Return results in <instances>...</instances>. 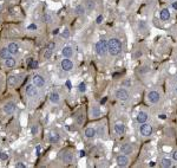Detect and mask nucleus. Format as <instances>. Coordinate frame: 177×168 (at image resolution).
Segmentation results:
<instances>
[{"instance_id":"16","label":"nucleus","mask_w":177,"mask_h":168,"mask_svg":"<svg viewBox=\"0 0 177 168\" xmlns=\"http://www.w3.org/2000/svg\"><path fill=\"white\" fill-rule=\"evenodd\" d=\"M61 54H63L64 58H72L73 54H75V50L72 46H65L61 50Z\"/></svg>"},{"instance_id":"28","label":"nucleus","mask_w":177,"mask_h":168,"mask_svg":"<svg viewBox=\"0 0 177 168\" xmlns=\"http://www.w3.org/2000/svg\"><path fill=\"white\" fill-rule=\"evenodd\" d=\"M91 116L92 117H98V116H101V109H99L98 105H92Z\"/></svg>"},{"instance_id":"38","label":"nucleus","mask_w":177,"mask_h":168,"mask_svg":"<svg viewBox=\"0 0 177 168\" xmlns=\"http://www.w3.org/2000/svg\"><path fill=\"white\" fill-rule=\"evenodd\" d=\"M103 22V16L101 14V16H98L97 17V19H96V24H102Z\"/></svg>"},{"instance_id":"31","label":"nucleus","mask_w":177,"mask_h":168,"mask_svg":"<svg viewBox=\"0 0 177 168\" xmlns=\"http://www.w3.org/2000/svg\"><path fill=\"white\" fill-rule=\"evenodd\" d=\"M138 30H140V31H145L146 30V23L144 20H140V23H138Z\"/></svg>"},{"instance_id":"29","label":"nucleus","mask_w":177,"mask_h":168,"mask_svg":"<svg viewBox=\"0 0 177 168\" xmlns=\"http://www.w3.org/2000/svg\"><path fill=\"white\" fill-rule=\"evenodd\" d=\"M84 121H85V114L84 113H81V114H78L76 116V123L78 125H81L84 123Z\"/></svg>"},{"instance_id":"27","label":"nucleus","mask_w":177,"mask_h":168,"mask_svg":"<svg viewBox=\"0 0 177 168\" xmlns=\"http://www.w3.org/2000/svg\"><path fill=\"white\" fill-rule=\"evenodd\" d=\"M17 84H19V81L16 76H11L7 78V85L8 87H16Z\"/></svg>"},{"instance_id":"3","label":"nucleus","mask_w":177,"mask_h":168,"mask_svg":"<svg viewBox=\"0 0 177 168\" xmlns=\"http://www.w3.org/2000/svg\"><path fill=\"white\" fill-rule=\"evenodd\" d=\"M59 160L66 165L73 163L75 162V153L69 152V150H61L59 154Z\"/></svg>"},{"instance_id":"32","label":"nucleus","mask_w":177,"mask_h":168,"mask_svg":"<svg viewBox=\"0 0 177 168\" xmlns=\"http://www.w3.org/2000/svg\"><path fill=\"white\" fill-rule=\"evenodd\" d=\"M44 22H46V23L52 22V14H51V13H45V14H44Z\"/></svg>"},{"instance_id":"22","label":"nucleus","mask_w":177,"mask_h":168,"mask_svg":"<svg viewBox=\"0 0 177 168\" xmlns=\"http://www.w3.org/2000/svg\"><path fill=\"white\" fill-rule=\"evenodd\" d=\"M4 64H5V66L7 68V69H13V68L16 66L17 62L12 56H10L8 58H6V59L4 60Z\"/></svg>"},{"instance_id":"41","label":"nucleus","mask_w":177,"mask_h":168,"mask_svg":"<svg viewBox=\"0 0 177 168\" xmlns=\"http://www.w3.org/2000/svg\"><path fill=\"white\" fill-rule=\"evenodd\" d=\"M37 131H38V127L37 125H33L32 127V134L33 135H36V134H37Z\"/></svg>"},{"instance_id":"18","label":"nucleus","mask_w":177,"mask_h":168,"mask_svg":"<svg viewBox=\"0 0 177 168\" xmlns=\"http://www.w3.org/2000/svg\"><path fill=\"white\" fill-rule=\"evenodd\" d=\"M75 13L77 16H85L86 14V8L84 4H77L75 6Z\"/></svg>"},{"instance_id":"25","label":"nucleus","mask_w":177,"mask_h":168,"mask_svg":"<svg viewBox=\"0 0 177 168\" xmlns=\"http://www.w3.org/2000/svg\"><path fill=\"white\" fill-rule=\"evenodd\" d=\"M48 141L51 143H58L60 141V135L58 133H51L50 136H48Z\"/></svg>"},{"instance_id":"21","label":"nucleus","mask_w":177,"mask_h":168,"mask_svg":"<svg viewBox=\"0 0 177 168\" xmlns=\"http://www.w3.org/2000/svg\"><path fill=\"white\" fill-rule=\"evenodd\" d=\"M50 102L52 104H58L60 103V95L57 91H53L50 94Z\"/></svg>"},{"instance_id":"34","label":"nucleus","mask_w":177,"mask_h":168,"mask_svg":"<svg viewBox=\"0 0 177 168\" xmlns=\"http://www.w3.org/2000/svg\"><path fill=\"white\" fill-rule=\"evenodd\" d=\"M149 71H150V68H149V66H142L140 70H138V72H140V75H144V74L149 72Z\"/></svg>"},{"instance_id":"19","label":"nucleus","mask_w":177,"mask_h":168,"mask_svg":"<svg viewBox=\"0 0 177 168\" xmlns=\"http://www.w3.org/2000/svg\"><path fill=\"white\" fill-rule=\"evenodd\" d=\"M84 135H85L86 139H93V137H96V136H97L96 128H92V127L86 128L85 131H84Z\"/></svg>"},{"instance_id":"42","label":"nucleus","mask_w":177,"mask_h":168,"mask_svg":"<svg viewBox=\"0 0 177 168\" xmlns=\"http://www.w3.org/2000/svg\"><path fill=\"white\" fill-rule=\"evenodd\" d=\"M16 167H17V168H25L26 166H25L24 163H22V162H18V163L16 165Z\"/></svg>"},{"instance_id":"13","label":"nucleus","mask_w":177,"mask_h":168,"mask_svg":"<svg viewBox=\"0 0 177 168\" xmlns=\"http://www.w3.org/2000/svg\"><path fill=\"white\" fill-rule=\"evenodd\" d=\"M14 110H16V103L13 101H8V102H6L4 104V111H5V114L11 115L14 113Z\"/></svg>"},{"instance_id":"15","label":"nucleus","mask_w":177,"mask_h":168,"mask_svg":"<svg viewBox=\"0 0 177 168\" xmlns=\"http://www.w3.org/2000/svg\"><path fill=\"white\" fill-rule=\"evenodd\" d=\"M170 17H171V13H170V11H169V8H166V7H164V8H162L161 12H160V18H161L162 22H169L170 20Z\"/></svg>"},{"instance_id":"35","label":"nucleus","mask_w":177,"mask_h":168,"mask_svg":"<svg viewBox=\"0 0 177 168\" xmlns=\"http://www.w3.org/2000/svg\"><path fill=\"white\" fill-rule=\"evenodd\" d=\"M46 49H48V50H56V43L54 42H50V43L47 44V46H46Z\"/></svg>"},{"instance_id":"11","label":"nucleus","mask_w":177,"mask_h":168,"mask_svg":"<svg viewBox=\"0 0 177 168\" xmlns=\"http://www.w3.org/2000/svg\"><path fill=\"white\" fill-rule=\"evenodd\" d=\"M113 129H115V133H116L118 136H123L124 134H125L126 128H125V125H124L123 122L118 121V122H116L115 125H113Z\"/></svg>"},{"instance_id":"24","label":"nucleus","mask_w":177,"mask_h":168,"mask_svg":"<svg viewBox=\"0 0 177 168\" xmlns=\"http://www.w3.org/2000/svg\"><path fill=\"white\" fill-rule=\"evenodd\" d=\"M161 166L163 168H170L172 167V160L169 157H163L161 160Z\"/></svg>"},{"instance_id":"2","label":"nucleus","mask_w":177,"mask_h":168,"mask_svg":"<svg viewBox=\"0 0 177 168\" xmlns=\"http://www.w3.org/2000/svg\"><path fill=\"white\" fill-rule=\"evenodd\" d=\"M95 49H96V53L99 57H105L109 53V44H107V40H105V39L98 40L96 46H95Z\"/></svg>"},{"instance_id":"8","label":"nucleus","mask_w":177,"mask_h":168,"mask_svg":"<svg viewBox=\"0 0 177 168\" xmlns=\"http://www.w3.org/2000/svg\"><path fill=\"white\" fill-rule=\"evenodd\" d=\"M60 68L65 72H69V71L73 70L75 64H73V62L70 58H64V59H61V62H60Z\"/></svg>"},{"instance_id":"23","label":"nucleus","mask_w":177,"mask_h":168,"mask_svg":"<svg viewBox=\"0 0 177 168\" xmlns=\"http://www.w3.org/2000/svg\"><path fill=\"white\" fill-rule=\"evenodd\" d=\"M97 134L99 137L104 139L105 137V134H106V129H105V125H102V123H98V127H97Z\"/></svg>"},{"instance_id":"36","label":"nucleus","mask_w":177,"mask_h":168,"mask_svg":"<svg viewBox=\"0 0 177 168\" xmlns=\"http://www.w3.org/2000/svg\"><path fill=\"white\" fill-rule=\"evenodd\" d=\"M78 89H79V91L81 92H84L86 90V85H85V83H81L79 84V87H78Z\"/></svg>"},{"instance_id":"45","label":"nucleus","mask_w":177,"mask_h":168,"mask_svg":"<svg viewBox=\"0 0 177 168\" xmlns=\"http://www.w3.org/2000/svg\"><path fill=\"white\" fill-rule=\"evenodd\" d=\"M175 92H176V95H177V85H176V88H175Z\"/></svg>"},{"instance_id":"30","label":"nucleus","mask_w":177,"mask_h":168,"mask_svg":"<svg viewBox=\"0 0 177 168\" xmlns=\"http://www.w3.org/2000/svg\"><path fill=\"white\" fill-rule=\"evenodd\" d=\"M52 54H53V51H52V50L46 49V50H45V51H44V53H43L44 59H50V58L52 57Z\"/></svg>"},{"instance_id":"12","label":"nucleus","mask_w":177,"mask_h":168,"mask_svg":"<svg viewBox=\"0 0 177 168\" xmlns=\"http://www.w3.org/2000/svg\"><path fill=\"white\" fill-rule=\"evenodd\" d=\"M119 150H120L122 154L129 156V155H131V154L134 153V147H132L131 143H123V145L120 146V148H119Z\"/></svg>"},{"instance_id":"6","label":"nucleus","mask_w":177,"mask_h":168,"mask_svg":"<svg viewBox=\"0 0 177 168\" xmlns=\"http://www.w3.org/2000/svg\"><path fill=\"white\" fill-rule=\"evenodd\" d=\"M140 133L143 137H149V136L152 135V133H154V128H152V125H149V123H146V122H145V123H143V125H140Z\"/></svg>"},{"instance_id":"1","label":"nucleus","mask_w":177,"mask_h":168,"mask_svg":"<svg viewBox=\"0 0 177 168\" xmlns=\"http://www.w3.org/2000/svg\"><path fill=\"white\" fill-rule=\"evenodd\" d=\"M109 44V53L112 57H117L120 54L122 50H123V44L120 42V39L117 37H112L107 40Z\"/></svg>"},{"instance_id":"10","label":"nucleus","mask_w":177,"mask_h":168,"mask_svg":"<svg viewBox=\"0 0 177 168\" xmlns=\"http://www.w3.org/2000/svg\"><path fill=\"white\" fill-rule=\"evenodd\" d=\"M116 162H117V166L119 167H128L130 163V159L128 155H124V154H120L116 157Z\"/></svg>"},{"instance_id":"26","label":"nucleus","mask_w":177,"mask_h":168,"mask_svg":"<svg viewBox=\"0 0 177 168\" xmlns=\"http://www.w3.org/2000/svg\"><path fill=\"white\" fill-rule=\"evenodd\" d=\"M11 56V53H10V51H8V49L7 48H1L0 49V58L2 60H5L6 58H8Z\"/></svg>"},{"instance_id":"20","label":"nucleus","mask_w":177,"mask_h":168,"mask_svg":"<svg viewBox=\"0 0 177 168\" xmlns=\"http://www.w3.org/2000/svg\"><path fill=\"white\" fill-rule=\"evenodd\" d=\"M84 5H85L86 12L90 13V12L95 11V8H96V1L95 0H85Z\"/></svg>"},{"instance_id":"7","label":"nucleus","mask_w":177,"mask_h":168,"mask_svg":"<svg viewBox=\"0 0 177 168\" xmlns=\"http://www.w3.org/2000/svg\"><path fill=\"white\" fill-rule=\"evenodd\" d=\"M115 96H116V98L119 99V101H128L130 98V94L125 88H119V89H117L116 92H115Z\"/></svg>"},{"instance_id":"9","label":"nucleus","mask_w":177,"mask_h":168,"mask_svg":"<svg viewBox=\"0 0 177 168\" xmlns=\"http://www.w3.org/2000/svg\"><path fill=\"white\" fill-rule=\"evenodd\" d=\"M32 83L38 88V89H44L46 87V82L42 75H34L32 78Z\"/></svg>"},{"instance_id":"14","label":"nucleus","mask_w":177,"mask_h":168,"mask_svg":"<svg viewBox=\"0 0 177 168\" xmlns=\"http://www.w3.org/2000/svg\"><path fill=\"white\" fill-rule=\"evenodd\" d=\"M148 119H149V114H148L146 111H144V110L138 111V114H137V116H136V120H137V122H138L140 125L145 123V122L148 121Z\"/></svg>"},{"instance_id":"40","label":"nucleus","mask_w":177,"mask_h":168,"mask_svg":"<svg viewBox=\"0 0 177 168\" xmlns=\"http://www.w3.org/2000/svg\"><path fill=\"white\" fill-rule=\"evenodd\" d=\"M142 56V51H136L134 54V58L136 59V58H138V57H140Z\"/></svg>"},{"instance_id":"46","label":"nucleus","mask_w":177,"mask_h":168,"mask_svg":"<svg viewBox=\"0 0 177 168\" xmlns=\"http://www.w3.org/2000/svg\"><path fill=\"white\" fill-rule=\"evenodd\" d=\"M1 154H2V153H1V152H0V159H1Z\"/></svg>"},{"instance_id":"39","label":"nucleus","mask_w":177,"mask_h":168,"mask_svg":"<svg viewBox=\"0 0 177 168\" xmlns=\"http://www.w3.org/2000/svg\"><path fill=\"white\" fill-rule=\"evenodd\" d=\"M172 160H174L175 162H177V150H174V152H172Z\"/></svg>"},{"instance_id":"44","label":"nucleus","mask_w":177,"mask_h":168,"mask_svg":"<svg viewBox=\"0 0 177 168\" xmlns=\"http://www.w3.org/2000/svg\"><path fill=\"white\" fill-rule=\"evenodd\" d=\"M172 7H174L175 10H177V1H175V3H172Z\"/></svg>"},{"instance_id":"43","label":"nucleus","mask_w":177,"mask_h":168,"mask_svg":"<svg viewBox=\"0 0 177 168\" xmlns=\"http://www.w3.org/2000/svg\"><path fill=\"white\" fill-rule=\"evenodd\" d=\"M7 159H8V155L5 154V153H2L1 154V160H7Z\"/></svg>"},{"instance_id":"5","label":"nucleus","mask_w":177,"mask_h":168,"mask_svg":"<svg viewBox=\"0 0 177 168\" xmlns=\"http://www.w3.org/2000/svg\"><path fill=\"white\" fill-rule=\"evenodd\" d=\"M146 98H148V101L152 104H157L161 102L162 99V96L161 94L157 91V90H151V91L148 92V95H146Z\"/></svg>"},{"instance_id":"33","label":"nucleus","mask_w":177,"mask_h":168,"mask_svg":"<svg viewBox=\"0 0 177 168\" xmlns=\"http://www.w3.org/2000/svg\"><path fill=\"white\" fill-rule=\"evenodd\" d=\"M61 37L64 39H67L70 37V30L69 28H64V31L61 32Z\"/></svg>"},{"instance_id":"4","label":"nucleus","mask_w":177,"mask_h":168,"mask_svg":"<svg viewBox=\"0 0 177 168\" xmlns=\"http://www.w3.org/2000/svg\"><path fill=\"white\" fill-rule=\"evenodd\" d=\"M25 95L30 99H36L38 97V88L33 83L27 84L26 87H25Z\"/></svg>"},{"instance_id":"17","label":"nucleus","mask_w":177,"mask_h":168,"mask_svg":"<svg viewBox=\"0 0 177 168\" xmlns=\"http://www.w3.org/2000/svg\"><path fill=\"white\" fill-rule=\"evenodd\" d=\"M7 49H8V51H10V53L12 56H14V54H17L19 52V45L16 42H11V43H8V45H7Z\"/></svg>"},{"instance_id":"37","label":"nucleus","mask_w":177,"mask_h":168,"mask_svg":"<svg viewBox=\"0 0 177 168\" xmlns=\"http://www.w3.org/2000/svg\"><path fill=\"white\" fill-rule=\"evenodd\" d=\"M130 85H131V79H125V81H123V87L129 88Z\"/></svg>"}]
</instances>
